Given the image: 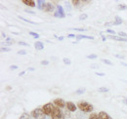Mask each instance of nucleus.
Listing matches in <instances>:
<instances>
[{
	"label": "nucleus",
	"mask_w": 127,
	"mask_h": 119,
	"mask_svg": "<svg viewBox=\"0 0 127 119\" xmlns=\"http://www.w3.org/2000/svg\"><path fill=\"white\" fill-rule=\"evenodd\" d=\"M77 106L83 112H92L93 111V105L88 104L87 102H79L77 104Z\"/></svg>",
	"instance_id": "1"
},
{
	"label": "nucleus",
	"mask_w": 127,
	"mask_h": 119,
	"mask_svg": "<svg viewBox=\"0 0 127 119\" xmlns=\"http://www.w3.org/2000/svg\"><path fill=\"white\" fill-rule=\"evenodd\" d=\"M32 115L34 119H46V114L42 108H35L32 111Z\"/></svg>",
	"instance_id": "2"
},
{
	"label": "nucleus",
	"mask_w": 127,
	"mask_h": 119,
	"mask_svg": "<svg viewBox=\"0 0 127 119\" xmlns=\"http://www.w3.org/2000/svg\"><path fill=\"white\" fill-rule=\"evenodd\" d=\"M51 117H52V119H64V114L61 110L60 107L55 106V108H54V110L51 114Z\"/></svg>",
	"instance_id": "3"
},
{
	"label": "nucleus",
	"mask_w": 127,
	"mask_h": 119,
	"mask_svg": "<svg viewBox=\"0 0 127 119\" xmlns=\"http://www.w3.org/2000/svg\"><path fill=\"white\" fill-rule=\"evenodd\" d=\"M54 108H55V106H54V104H52V103H48V104H44L43 107H42L43 111L45 112V114H46L47 116H51V114H52Z\"/></svg>",
	"instance_id": "4"
},
{
	"label": "nucleus",
	"mask_w": 127,
	"mask_h": 119,
	"mask_svg": "<svg viewBox=\"0 0 127 119\" xmlns=\"http://www.w3.org/2000/svg\"><path fill=\"white\" fill-rule=\"evenodd\" d=\"M56 12L54 13V17H56V18H61V19H63L65 17L64 15V8L61 6V5H57L56 6Z\"/></svg>",
	"instance_id": "5"
},
{
	"label": "nucleus",
	"mask_w": 127,
	"mask_h": 119,
	"mask_svg": "<svg viewBox=\"0 0 127 119\" xmlns=\"http://www.w3.org/2000/svg\"><path fill=\"white\" fill-rule=\"evenodd\" d=\"M54 104L56 105V106H58V107H60V108H63L64 107L66 104L64 103V101L63 99H56L55 101H54Z\"/></svg>",
	"instance_id": "6"
},
{
	"label": "nucleus",
	"mask_w": 127,
	"mask_h": 119,
	"mask_svg": "<svg viewBox=\"0 0 127 119\" xmlns=\"http://www.w3.org/2000/svg\"><path fill=\"white\" fill-rule=\"evenodd\" d=\"M55 10V6H54V4H52V3H46V5L44 6V8H43V11H45V12H53Z\"/></svg>",
	"instance_id": "7"
},
{
	"label": "nucleus",
	"mask_w": 127,
	"mask_h": 119,
	"mask_svg": "<svg viewBox=\"0 0 127 119\" xmlns=\"http://www.w3.org/2000/svg\"><path fill=\"white\" fill-rule=\"evenodd\" d=\"M66 107H67L68 111H70V112H74L77 109V105H75V104H73V103H71V102H67L66 103Z\"/></svg>",
	"instance_id": "8"
},
{
	"label": "nucleus",
	"mask_w": 127,
	"mask_h": 119,
	"mask_svg": "<svg viewBox=\"0 0 127 119\" xmlns=\"http://www.w3.org/2000/svg\"><path fill=\"white\" fill-rule=\"evenodd\" d=\"M109 37H110L111 39L116 40V41H121V42H127V38H123V37H120V36H115V35H109Z\"/></svg>",
	"instance_id": "9"
},
{
	"label": "nucleus",
	"mask_w": 127,
	"mask_h": 119,
	"mask_svg": "<svg viewBox=\"0 0 127 119\" xmlns=\"http://www.w3.org/2000/svg\"><path fill=\"white\" fill-rule=\"evenodd\" d=\"M46 3H47V2H45V1H43V0H38V1L36 2V6H37V8H38L39 10H43V8H44V6L46 5Z\"/></svg>",
	"instance_id": "10"
},
{
	"label": "nucleus",
	"mask_w": 127,
	"mask_h": 119,
	"mask_svg": "<svg viewBox=\"0 0 127 119\" xmlns=\"http://www.w3.org/2000/svg\"><path fill=\"white\" fill-rule=\"evenodd\" d=\"M34 48H35L36 50H38V51L43 50V49H44V44H43L42 42H40V41H36V42L34 43Z\"/></svg>",
	"instance_id": "11"
},
{
	"label": "nucleus",
	"mask_w": 127,
	"mask_h": 119,
	"mask_svg": "<svg viewBox=\"0 0 127 119\" xmlns=\"http://www.w3.org/2000/svg\"><path fill=\"white\" fill-rule=\"evenodd\" d=\"M76 39H77V41H79V40H81V39H89V40H93L94 37H93V36H87V35H82V34H80V35H76Z\"/></svg>",
	"instance_id": "12"
},
{
	"label": "nucleus",
	"mask_w": 127,
	"mask_h": 119,
	"mask_svg": "<svg viewBox=\"0 0 127 119\" xmlns=\"http://www.w3.org/2000/svg\"><path fill=\"white\" fill-rule=\"evenodd\" d=\"M23 3L30 6V7H35L36 6V3L33 0H23Z\"/></svg>",
	"instance_id": "13"
},
{
	"label": "nucleus",
	"mask_w": 127,
	"mask_h": 119,
	"mask_svg": "<svg viewBox=\"0 0 127 119\" xmlns=\"http://www.w3.org/2000/svg\"><path fill=\"white\" fill-rule=\"evenodd\" d=\"M99 116H100V118L101 119H111V117L107 113V112H105V111H101V112H99Z\"/></svg>",
	"instance_id": "14"
},
{
	"label": "nucleus",
	"mask_w": 127,
	"mask_h": 119,
	"mask_svg": "<svg viewBox=\"0 0 127 119\" xmlns=\"http://www.w3.org/2000/svg\"><path fill=\"white\" fill-rule=\"evenodd\" d=\"M85 1H81V0H73L72 1V4L75 6V7H80L82 4H84Z\"/></svg>",
	"instance_id": "15"
},
{
	"label": "nucleus",
	"mask_w": 127,
	"mask_h": 119,
	"mask_svg": "<svg viewBox=\"0 0 127 119\" xmlns=\"http://www.w3.org/2000/svg\"><path fill=\"white\" fill-rule=\"evenodd\" d=\"M122 22H123L122 18H120V17H118V16H116V17L114 18V23H115V26H117V25H121V24H122Z\"/></svg>",
	"instance_id": "16"
},
{
	"label": "nucleus",
	"mask_w": 127,
	"mask_h": 119,
	"mask_svg": "<svg viewBox=\"0 0 127 119\" xmlns=\"http://www.w3.org/2000/svg\"><path fill=\"white\" fill-rule=\"evenodd\" d=\"M19 19L22 20V21H24V22H26V23H30V24H32V25H35V24H36V23H34V22H32V21H30V20H28V19H26V18H24V17H22V16H19Z\"/></svg>",
	"instance_id": "17"
},
{
	"label": "nucleus",
	"mask_w": 127,
	"mask_h": 119,
	"mask_svg": "<svg viewBox=\"0 0 127 119\" xmlns=\"http://www.w3.org/2000/svg\"><path fill=\"white\" fill-rule=\"evenodd\" d=\"M89 119H101V118H100V116H99L98 113L92 112V113L90 114V116H89Z\"/></svg>",
	"instance_id": "18"
},
{
	"label": "nucleus",
	"mask_w": 127,
	"mask_h": 119,
	"mask_svg": "<svg viewBox=\"0 0 127 119\" xmlns=\"http://www.w3.org/2000/svg\"><path fill=\"white\" fill-rule=\"evenodd\" d=\"M84 93H85V88H79V89H77L75 91V94L76 95H82Z\"/></svg>",
	"instance_id": "19"
},
{
	"label": "nucleus",
	"mask_w": 127,
	"mask_h": 119,
	"mask_svg": "<svg viewBox=\"0 0 127 119\" xmlns=\"http://www.w3.org/2000/svg\"><path fill=\"white\" fill-rule=\"evenodd\" d=\"M99 92H102V93H107V92H109L110 89L109 88H107V87H100L99 89H98Z\"/></svg>",
	"instance_id": "20"
},
{
	"label": "nucleus",
	"mask_w": 127,
	"mask_h": 119,
	"mask_svg": "<svg viewBox=\"0 0 127 119\" xmlns=\"http://www.w3.org/2000/svg\"><path fill=\"white\" fill-rule=\"evenodd\" d=\"M101 60L104 62V63H106V64H109V65H113V63L111 62V60H106V59H101Z\"/></svg>",
	"instance_id": "21"
},
{
	"label": "nucleus",
	"mask_w": 127,
	"mask_h": 119,
	"mask_svg": "<svg viewBox=\"0 0 127 119\" xmlns=\"http://www.w3.org/2000/svg\"><path fill=\"white\" fill-rule=\"evenodd\" d=\"M118 9L119 10H127V5H125V4H118Z\"/></svg>",
	"instance_id": "22"
},
{
	"label": "nucleus",
	"mask_w": 127,
	"mask_h": 119,
	"mask_svg": "<svg viewBox=\"0 0 127 119\" xmlns=\"http://www.w3.org/2000/svg\"><path fill=\"white\" fill-rule=\"evenodd\" d=\"M63 61L64 64H67V65H69L70 63H71V61H70V60L67 59V58H64L63 59Z\"/></svg>",
	"instance_id": "23"
},
{
	"label": "nucleus",
	"mask_w": 127,
	"mask_h": 119,
	"mask_svg": "<svg viewBox=\"0 0 127 119\" xmlns=\"http://www.w3.org/2000/svg\"><path fill=\"white\" fill-rule=\"evenodd\" d=\"M118 35H119L120 37H123V38H127V33L123 32V31H119V32H118Z\"/></svg>",
	"instance_id": "24"
},
{
	"label": "nucleus",
	"mask_w": 127,
	"mask_h": 119,
	"mask_svg": "<svg viewBox=\"0 0 127 119\" xmlns=\"http://www.w3.org/2000/svg\"><path fill=\"white\" fill-rule=\"evenodd\" d=\"M20 119H30V115L28 113H24V114L21 115Z\"/></svg>",
	"instance_id": "25"
},
{
	"label": "nucleus",
	"mask_w": 127,
	"mask_h": 119,
	"mask_svg": "<svg viewBox=\"0 0 127 119\" xmlns=\"http://www.w3.org/2000/svg\"><path fill=\"white\" fill-rule=\"evenodd\" d=\"M87 18H88V16H87V14H81V15L79 16V20H80V21L86 20Z\"/></svg>",
	"instance_id": "26"
},
{
	"label": "nucleus",
	"mask_w": 127,
	"mask_h": 119,
	"mask_svg": "<svg viewBox=\"0 0 127 119\" xmlns=\"http://www.w3.org/2000/svg\"><path fill=\"white\" fill-rule=\"evenodd\" d=\"M30 34H31V35H32L34 38H39V34H38V33H36V32L31 31V32H30Z\"/></svg>",
	"instance_id": "27"
},
{
	"label": "nucleus",
	"mask_w": 127,
	"mask_h": 119,
	"mask_svg": "<svg viewBox=\"0 0 127 119\" xmlns=\"http://www.w3.org/2000/svg\"><path fill=\"white\" fill-rule=\"evenodd\" d=\"M97 55L96 54H91V55H88L87 56V59H97Z\"/></svg>",
	"instance_id": "28"
},
{
	"label": "nucleus",
	"mask_w": 127,
	"mask_h": 119,
	"mask_svg": "<svg viewBox=\"0 0 127 119\" xmlns=\"http://www.w3.org/2000/svg\"><path fill=\"white\" fill-rule=\"evenodd\" d=\"M105 26H106V27H111V26H115V23H114V21H113V22H110V23H106V24H105Z\"/></svg>",
	"instance_id": "29"
},
{
	"label": "nucleus",
	"mask_w": 127,
	"mask_h": 119,
	"mask_svg": "<svg viewBox=\"0 0 127 119\" xmlns=\"http://www.w3.org/2000/svg\"><path fill=\"white\" fill-rule=\"evenodd\" d=\"M1 51H2V52H10L11 49H10V48H7V47H2V48H1Z\"/></svg>",
	"instance_id": "30"
},
{
	"label": "nucleus",
	"mask_w": 127,
	"mask_h": 119,
	"mask_svg": "<svg viewBox=\"0 0 127 119\" xmlns=\"http://www.w3.org/2000/svg\"><path fill=\"white\" fill-rule=\"evenodd\" d=\"M18 55H27V52L25 50H20L18 52Z\"/></svg>",
	"instance_id": "31"
},
{
	"label": "nucleus",
	"mask_w": 127,
	"mask_h": 119,
	"mask_svg": "<svg viewBox=\"0 0 127 119\" xmlns=\"http://www.w3.org/2000/svg\"><path fill=\"white\" fill-rule=\"evenodd\" d=\"M90 67H91V68H97V67H100V66H99V64H97V63H92V64L90 65Z\"/></svg>",
	"instance_id": "32"
},
{
	"label": "nucleus",
	"mask_w": 127,
	"mask_h": 119,
	"mask_svg": "<svg viewBox=\"0 0 127 119\" xmlns=\"http://www.w3.org/2000/svg\"><path fill=\"white\" fill-rule=\"evenodd\" d=\"M40 63H41L42 65H47V64H49V61H48V60H42Z\"/></svg>",
	"instance_id": "33"
},
{
	"label": "nucleus",
	"mask_w": 127,
	"mask_h": 119,
	"mask_svg": "<svg viewBox=\"0 0 127 119\" xmlns=\"http://www.w3.org/2000/svg\"><path fill=\"white\" fill-rule=\"evenodd\" d=\"M107 32H108V33H111V34H112V35L115 34V31H114V30H107Z\"/></svg>",
	"instance_id": "34"
},
{
	"label": "nucleus",
	"mask_w": 127,
	"mask_h": 119,
	"mask_svg": "<svg viewBox=\"0 0 127 119\" xmlns=\"http://www.w3.org/2000/svg\"><path fill=\"white\" fill-rule=\"evenodd\" d=\"M10 69H14V70H15V69H18V66L15 65V64H13V65L10 66Z\"/></svg>",
	"instance_id": "35"
},
{
	"label": "nucleus",
	"mask_w": 127,
	"mask_h": 119,
	"mask_svg": "<svg viewBox=\"0 0 127 119\" xmlns=\"http://www.w3.org/2000/svg\"><path fill=\"white\" fill-rule=\"evenodd\" d=\"M19 44L23 45V46H29V44H28V43H26V42H23V41H20V42H19Z\"/></svg>",
	"instance_id": "36"
},
{
	"label": "nucleus",
	"mask_w": 127,
	"mask_h": 119,
	"mask_svg": "<svg viewBox=\"0 0 127 119\" xmlns=\"http://www.w3.org/2000/svg\"><path fill=\"white\" fill-rule=\"evenodd\" d=\"M96 75H98V76H105V73H103V72H96Z\"/></svg>",
	"instance_id": "37"
},
{
	"label": "nucleus",
	"mask_w": 127,
	"mask_h": 119,
	"mask_svg": "<svg viewBox=\"0 0 127 119\" xmlns=\"http://www.w3.org/2000/svg\"><path fill=\"white\" fill-rule=\"evenodd\" d=\"M67 37L68 38H74V37H76V35H74V34H68Z\"/></svg>",
	"instance_id": "38"
},
{
	"label": "nucleus",
	"mask_w": 127,
	"mask_h": 119,
	"mask_svg": "<svg viewBox=\"0 0 127 119\" xmlns=\"http://www.w3.org/2000/svg\"><path fill=\"white\" fill-rule=\"evenodd\" d=\"M74 30H77V31H85V29H73Z\"/></svg>",
	"instance_id": "39"
},
{
	"label": "nucleus",
	"mask_w": 127,
	"mask_h": 119,
	"mask_svg": "<svg viewBox=\"0 0 127 119\" xmlns=\"http://www.w3.org/2000/svg\"><path fill=\"white\" fill-rule=\"evenodd\" d=\"M28 70H29V71H34V70H35V68H34V67H29V68H28Z\"/></svg>",
	"instance_id": "40"
},
{
	"label": "nucleus",
	"mask_w": 127,
	"mask_h": 119,
	"mask_svg": "<svg viewBox=\"0 0 127 119\" xmlns=\"http://www.w3.org/2000/svg\"><path fill=\"white\" fill-rule=\"evenodd\" d=\"M115 57L116 58H119V59H124V57L123 56H120V55H115Z\"/></svg>",
	"instance_id": "41"
},
{
	"label": "nucleus",
	"mask_w": 127,
	"mask_h": 119,
	"mask_svg": "<svg viewBox=\"0 0 127 119\" xmlns=\"http://www.w3.org/2000/svg\"><path fill=\"white\" fill-rule=\"evenodd\" d=\"M122 103L124 104H127V99H123V100H122Z\"/></svg>",
	"instance_id": "42"
},
{
	"label": "nucleus",
	"mask_w": 127,
	"mask_h": 119,
	"mask_svg": "<svg viewBox=\"0 0 127 119\" xmlns=\"http://www.w3.org/2000/svg\"><path fill=\"white\" fill-rule=\"evenodd\" d=\"M26 12H28V13H31V14H34V12H32V11H29V10H26Z\"/></svg>",
	"instance_id": "43"
},
{
	"label": "nucleus",
	"mask_w": 127,
	"mask_h": 119,
	"mask_svg": "<svg viewBox=\"0 0 127 119\" xmlns=\"http://www.w3.org/2000/svg\"><path fill=\"white\" fill-rule=\"evenodd\" d=\"M25 73H26V71H22V72H21V73H20L19 75H20V76H22V75H24Z\"/></svg>",
	"instance_id": "44"
},
{
	"label": "nucleus",
	"mask_w": 127,
	"mask_h": 119,
	"mask_svg": "<svg viewBox=\"0 0 127 119\" xmlns=\"http://www.w3.org/2000/svg\"><path fill=\"white\" fill-rule=\"evenodd\" d=\"M120 63H121V64H122V65H125V66H127V63H125V62H123V61H121V62H120Z\"/></svg>",
	"instance_id": "45"
},
{
	"label": "nucleus",
	"mask_w": 127,
	"mask_h": 119,
	"mask_svg": "<svg viewBox=\"0 0 127 119\" xmlns=\"http://www.w3.org/2000/svg\"><path fill=\"white\" fill-rule=\"evenodd\" d=\"M1 34H2V37H4V38H5V37H6V34H5V33H4V32H2V33H1Z\"/></svg>",
	"instance_id": "46"
},
{
	"label": "nucleus",
	"mask_w": 127,
	"mask_h": 119,
	"mask_svg": "<svg viewBox=\"0 0 127 119\" xmlns=\"http://www.w3.org/2000/svg\"><path fill=\"white\" fill-rule=\"evenodd\" d=\"M58 39H59V40H61V41H62V40H64V37H58Z\"/></svg>",
	"instance_id": "47"
}]
</instances>
